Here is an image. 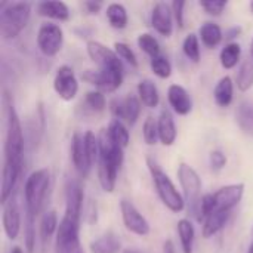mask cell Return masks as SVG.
Segmentation results:
<instances>
[{"instance_id":"83f0119b","label":"cell","mask_w":253,"mask_h":253,"mask_svg":"<svg viewBox=\"0 0 253 253\" xmlns=\"http://www.w3.org/2000/svg\"><path fill=\"white\" fill-rule=\"evenodd\" d=\"M58 227H59V222H58V215H56L55 211H49L42 216V221H40V240H42L43 248H46V243H49L50 237L55 233H58Z\"/></svg>"},{"instance_id":"f546056e","label":"cell","mask_w":253,"mask_h":253,"mask_svg":"<svg viewBox=\"0 0 253 253\" xmlns=\"http://www.w3.org/2000/svg\"><path fill=\"white\" fill-rule=\"evenodd\" d=\"M105 130H107V135L110 136V139L114 141L122 148H126L129 145V142H130V133H129L127 127L125 126L123 122L114 119V120H111V123L108 125V127Z\"/></svg>"},{"instance_id":"f6af8a7d","label":"cell","mask_w":253,"mask_h":253,"mask_svg":"<svg viewBox=\"0 0 253 253\" xmlns=\"http://www.w3.org/2000/svg\"><path fill=\"white\" fill-rule=\"evenodd\" d=\"M123 253H145V252L138 251V249H126V251H123Z\"/></svg>"},{"instance_id":"d6a6232c","label":"cell","mask_w":253,"mask_h":253,"mask_svg":"<svg viewBox=\"0 0 253 253\" xmlns=\"http://www.w3.org/2000/svg\"><path fill=\"white\" fill-rule=\"evenodd\" d=\"M236 82H237V87H239L242 92H248V90H249V89L253 86V58L252 56L246 58V59L240 64V68H239V73H237Z\"/></svg>"},{"instance_id":"8d00e7d4","label":"cell","mask_w":253,"mask_h":253,"mask_svg":"<svg viewBox=\"0 0 253 253\" xmlns=\"http://www.w3.org/2000/svg\"><path fill=\"white\" fill-rule=\"evenodd\" d=\"M151 70L153 73L160 77V79H169L172 74V64L169 62V59L163 55H159L156 58H151Z\"/></svg>"},{"instance_id":"7dc6e473","label":"cell","mask_w":253,"mask_h":253,"mask_svg":"<svg viewBox=\"0 0 253 253\" xmlns=\"http://www.w3.org/2000/svg\"><path fill=\"white\" fill-rule=\"evenodd\" d=\"M248 253H253V243L249 246V251H248Z\"/></svg>"},{"instance_id":"9a60e30c","label":"cell","mask_w":253,"mask_h":253,"mask_svg":"<svg viewBox=\"0 0 253 253\" xmlns=\"http://www.w3.org/2000/svg\"><path fill=\"white\" fill-rule=\"evenodd\" d=\"M3 230L9 240H15L21 231V212L16 196L13 194L3 205Z\"/></svg>"},{"instance_id":"7c38bea8","label":"cell","mask_w":253,"mask_h":253,"mask_svg":"<svg viewBox=\"0 0 253 253\" xmlns=\"http://www.w3.org/2000/svg\"><path fill=\"white\" fill-rule=\"evenodd\" d=\"M111 111L117 120L133 126L141 113V101L135 95H127L123 99H114L111 102Z\"/></svg>"},{"instance_id":"681fc988","label":"cell","mask_w":253,"mask_h":253,"mask_svg":"<svg viewBox=\"0 0 253 253\" xmlns=\"http://www.w3.org/2000/svg\"><path fill=\"white\" fill-rule=\"evenodd\" d=\"M249 6H251V10H252V13H253V1H251V4H249Z\"/></svg>"},{"instance_id":"52a82bcc","label":"cell","mask_w":253,"mask_h":253,"mask_svg":"<svg viewBox=\"0 0 253 253\" xmlns=\"http://www.w3.org/2000/svg\"><path fill=\"white\" fill-rule=\"evenodd\" d=\"M178 179L185 194V202L188 203V211L197 218L200 215V193H202V181L196 169H193L187 163H181L178 166Z\"/></svg>"},{"instance_id":"8fae6325","label":"cell","mask_w":253,"mask_h":253,"mask_svg":"<svg viewBox=\"0 0 253 253\" xmlns=\"http://www.w3.org/2000/svg\"><path fill=\"white\" fill-rule=\"evenodd\" d=\"M53 89L56 95L64 101H73L79 92V82L74 70L68 65H61L56 70L53 79Z\"/></svg>"},{"instance_id":"4316f807","label":"cell","mask_w":253,"mask_h":253,"mask_svg":"<svg viewBox=\"0 0 253 253\" xmlns=\"http://www.w3.org/2000/svg\"><path fill=\"white\" fill-rule=\"evenodd\" d=\"M222 37H224L222 30L215 22H205L200 27V39H202V43L206 47H209V49L216 47L221 43Z\"/></svg>"},{"instance_id":"b9f144b4","label":"cell","mask_w":253,"mask_h":253,"mask_svg":"<svg viewBox=\"0 0 253 253\" xmlns=\"http://www.w3.org/2000/svg\"><path fill=\"white\" fill-rule=\"evenodd\" d=\"M170 7H172L173 18H175L178 27L182 28V27H184V7H185V1H178V0H175V1L170 4Z\"/></svg>"},{"instance_id":"836d02e7","label":"cell","mask_w":253,"mask_h":253,"mask_svg":"<svg viewBox=\"0 0 253 253\" xmlns=\"http://www.w3.org/2000/svg\"><path fill=\"white\" fill-rule=\"evenodd\" d=\"M182 50L190 61H193L196 64L200 61V43H199V37L194 33H191L185 37V40L182 43Z\"/></svg>"},{"instance_id":"f35d334b","label":"cell","mask_w":253,"mask_h":253,"mask_svg":"<svg viewBox=\"0 0 253 253\" xmlns=\"http://www.w3.org/2000/svg\"><path fill=\"white\" fill-rule=\"evenodd\" d=\"M114 50L119 55V58L120 59H125L130 67H135V68L138 67V58H136L135 52L130 49L129 44L122 43V42H116L114 43Z\"/></svg>"},{"instance_id":"c3c4849f","label":"cell","mask_w":253,"mask_h":253,"mask_svg":"<svg viewBox=\"0 0 253 253\" xmlns=\"http://www.w3.org/2000/svg\"><path fill=\"white\" fill-rule=\"evenodd\" d=\"M251 56L253 58V40H252V44H251Z\"/></svg>"},{"instance_id":"d4e9b609","label":"cell","mask_w":253,"mask_h":253,"mask_svg":"<svg viewBox=\"0 0 253 253\" xmlns=\"http://www.w3.org/2000/svg\"><path fill=\"white\" fill-rule=\"evenodd\" d=\"M236 120L240 129L246 133L253 136V101L246 99L242 101L236 110Z\"/></svg>"},{"instance_id":"ee69618b","label":"cell","mask_w":253,"mask_h":253,"mask_svg":"<svg viewBox=\"0 0 253 253\" xmlns=\"http://www.w3.org/2000/svg\"><path fill=\"white\" fill-rule=\"evenodd\" d=\"M240 34H242V27L236 25V27H231L230 30H227V33H225V39H227V40H230V43H231V40H233V39H237Z\"/></svg>"},{"instance_id":"4dcf8cb0","label":"cell","mask_w":253,"mask_h":253,"mask_svg":"<svg viewBox=\"0 0 253 253\" xmlns=\"http://www.w3.org/2000/svg\"><path fill=\"white\" fill-rule=\"evenodd\" d=\"M240 56H242V47L239 43L236 42H231V43H227L221 53H219V61H221V65L225 68V70H231L237 65V62L240 61Z\"/></svg>"},{"instance_id":"6da1fadb","label":"cell","mask_w":253,"mask_h":253,"mask_svg":"<svg viewBox=\"0 0 253 253\" xmlns=\"http://www.w3.org/2000/svg\"><path fill=\"white\" fill-rule=\"evenodd\" d=\"M99 139V159H98V179L104 191L113 193L117 182V173L123 165V150L110 139L107 130L102 132Z\"/></svg>"},{"instance_id":"60d3db41","label":"cell","mask_w":253,"mask_h":253,"mask_svg":"<svg viewBox=\"0 0 253 253\" xmlns=\"http://www.w3.org/2000/svg\"><path fill=\"white\" fill-rule=\"evenodd\" d=\"M209 162H211L212 169L216 170V172H219V170H222V169L225 168V165H227V157H225V154H224L222 151L215 150V151L211 153Z\"/></svg>"},{"instance_id":"ac0fdd59","label":"cell","mask_w":253,"mask_h":253,"mask_svg":"<svg viewBox=\"0 0 253 253\" xmlns=\"http://www.w3.org/2000/svg\"><path fill=\"white\" fill-rule=\"evenodd\" d=\"M168 99L173 111L179 116H187L193 110V101L187 89L181 84H170L168 89Z\"/></svg>"},{"instance_id":"e575fe53","label":"cell","mask_w":253,"mask_h":253,"mask_svg":"<svg viewBox=\"0 0 253 253\" xmlns=\"http://www.w3.org/2000/svg\"><path fill=\"white\" fill-rule=\"evenodd\" d=\"M138 46L141 47V50H144L147 55H150L151 58H156L160 55V44L157 42V39L148 33H144V34H139L138 37Z\"/></svg>"},{"instance_id":"ffe728a7","label":"cell","mask_w":253,"mask_h":253,"mask_svg":"<svg viewBox=\"0 0 253 253\" xmlns=\"http://www.w3.org/2000/svg\"><path fill=\"white\" fill-rule=\"evenodd\" d=\"M157 125H159V138L160 142L166 147H170L175 144L176 136H178V130L175 126V120L173 116L170 114V111L168 108L162 110L160 117L157 119Z\"/></svg>"},{"instance_id":"cb8c5ba5","label":"cell","mask_w":253,"mask_h":253,"mask_svg":"<svg viewBox=\"0 0 253 253\" xmlns=\"http://www.w3.org/2000/svg\"><path fill=\"white\" fill-rule=\"evenodd\" d=\"M138 96H139V101L148 108H156L160 102V95H159L157 86L150 79H144L139 82Z\"/></svg>"},{"instance_id":"277c9868","label":"cell","mask_w":253,"mask_h":253,"mask_svg":"<svg viewBox=\"0 0 253 253\" xmlns=\"http://www.w3.org/2000/svg\"><path fill=\"white\" fill-rule=\"evenodd\" d=\"M31 18V4L25 1L1 3L0 6V33L4 40L15 39L27 27Z\"/></svg>"},{"instance_id":"bcb514c9","label":"cell","mask_w":253,"mask_h":253,"mask_svg":"<svg viewBox=\"0 0 253 253\" xmlns=\"http://www.w3.org/2000/svg\"><path fill=\"white\" fill-rule=\"evenodd\" d=\"M10 253H22V249H21V248H18V246H15V248H12Z\"/></svg>"},{"instance_id":"8992f818","label":"cell","mask_w":253,"mask_h":253,"mask_svg":"<svg viewBox=\"0 0 253 253\" xmlns=\"http://www.w3.org/2000/svg\"><path fill=\"white\" fill-rule=\"evenodd\" d=\"M148 169H150L156 191H157L160 200L163 202V205L175 213L181 212L185 206V200L176 190V187L172 182V179L169 178V175L153 159H148Z\"/></svg>"},{"instance_id":"3957f363","label":"cell","mask_w":253,"mask_h":253,"mask_svg":"<svg viewBox=\"0 0 253 253\" xmlns=\"http://www.w3.org/2000/svg\"><path fill=\"white\" fill-rule=\"evenodd\" d=\"M50 175L47 169H37L34 170L25 181L24 185V200H25V219L36 221L46 193L49 190Z\"/></svg>"},{"instance_id":"7a4b0ae2","label":"cell","mask_w":253,"mask_h":253,"mask_svg":"<svg viewBox=\"0 0 253 253\" xmlns=\"http://www.w3.org/2000/svg\"><path fill=\"white\" fill-rule=\"evenodd\" d=\"M6 107V141H4V163L13 165L22 169V153H24V133L19 116L7 95L4 92Z\"/></svg>"},{"instance_id":"9c48e42d","label":"cell","mask_w":253,"mask_h":253,"mask_svg":"<svg viewBox=\"0 0 253 253\" xmlns=\"http://www.w3.org/2000/svg\"><path fill=\"white\" fill-rule=\"evenodd\" d=\"M82 77L101 89V92H114L122 86L123 82V68H99L87 70Z\"/></svg>"},{"instance_id":"4fadbf2b","label":"cell","mask_w":253,"mask_h":253,"mask_svg":"<svg viewBox=\"0 0 253 253\" xmlns=\"http://www.w3.org/2000/svg\"><path fill=\"white\" fill-rule=\"evenodd\" d=\"M86 50L89 58L95 64H98L99 68H123V64L116 50H111L96 40H89L86 44Z\"/></svg>"},{"instance_id":"f1b7e54d","label":"cell","mask_w":253,"mask_h":253,"mask_svg":"<svg viewBox=\"0 0 253 253\" xmlns=\"http://www.w3.org/2000/svg\"><path fill=\"white\" fill-rule=\"evenodd\" d=\"M107 19L110 25L116 30H123L127 25L129 16L127 10L122 3H110L107 6Z\"/></svg>"},{"instance_id":"e0dca14e","label":"cell","mask_w":253,"mask_h":253,"mask_svg":"<svg viewBox=\"0 0 253 253\" xmlns=\"http://www.w3.org/2000/svg\"><path fill=\"white\" fill-rule=\"evenodd\" d=\"M71 159H73V165H74L77 173L82 178H86L90 172L92 162L87 156L86 145H84V136L82 133H74L71 138Z\"/></svg>"},{"instance_id":"484cf974","label":"cell","mask_w":253,"mask_h":253,"mask_svg":"<svg viewBox=\"0 0 253 253\" xmlns=\"http://www.w3.org/2000/svg\"><path fill=\"white\" fill-rule=\"evenodd\" d=\"M233 96H234V84H233V80H231V77L225 76V77H222L216 83V86L213 89L215 102L219 107H228L233 102Z\"/></svg>"},{"instance_id":"44dd1931","label":"cell","mask_w":253,"mask_h":253,"mask_svg":"<svg viewBox=\"0 0 253 253\" xmlns=\"http://www.w3.org/2000/svg\"><path fill=\"white\" fill-rule=\"evenodd\" d=\"M230 216H231V212L215 209L205 219V224H203V237L205 239H211L215 234H218L224 228V225L227 224V221L230 219Z\"/></svg>"},{"instance_id":"2e32d148","label":"cell","mask_w":253,"mask_h":253,"mask_svg":"<svg viewBox=\"0 0 253 253\" xmlns=\"http://www.w3.org/2000/svg\"><path fill=\"white\" fill-rule=\"evenodd\" d=\"M151 25L163 37H170L172 36V31H173V12H172V7L168 3L159 1V3L154 4L153 12H151Z\"/></svg>"},{"instance_id":"d6986e66","label":"cell","mask_w":253,"mask_h":253,"mask_svg":"<svg viewBox=\"0 0 253 253\" xmlns=\"http://www.w3.org/2000/svg\"><path fill=\"white\" fill-rule=\"evenodd\" d=\"M21 170L22 169H19V168H16L13 165H9V163L3 165V170H1V190H0L1 205H4L15 194V187H16V182L19 179Z\"/></svg>"},{"instance_id":"d590c367","label":"cell","mask_w":253,"mask_h":253,"mask_svg":"<svg viewBox=\"0 0 253 253\" xmlns=\"http://www.w3.org/2000/svg\"><path fill=\"white\" fill-rule=\"evenodd\" d=\"M84 105L90 113H101L105 110L107 101H105V96L101 90H92V92L86 93Z\"/></svg>"},{"instance_id":"74e56055","label":"cell","mask_w":253,"mask_h":253,"mask_svg":"<svg viewBox=\"0 0 253 253\" xmlns=\"http://www.w3.org/2000/svg\"><path fill=\"white\" fill-rule=\"evenodd\" d=\"M142 136L148 145H156L159 138V125L154 117H147L142 126Z\"/></svg>"},{"instance_id":"ab89813d","label":"cell","mask_w":253,"mask_h":253,"mask_svg":"<svg viewBox=\"0 0 253 253\" xmlns=\"http://www.w3.org/2000/svg\"><path fill=\"white\" fill-rule=\"evenodd\" d=\"M228 1L227 0H202L200 6L205 9V12H208L209 15H221L224 12V9L227 7Z\"/></svg>"},{"instance_id":"5bb4252c","label":"cell","mask_w":253,"mask_h":253,"mask_svg":"<svg viewBox=\"0 0 253 253\" xmlns=\"http://www.w3.org/2000/svg\"><path fill=\"white\" fill-rule=\"evenodd\" d=\"M245 194V184H230L222 188H219L216 193H213L216 209L219 211H228L231 212L243 199Z\"/></svg>"},{"instance_id":"ba28073f","label":"cell","mask_w":253,"mask_h":253,"mask_svg":"<svg viewBox=\"0 0 253 253\" xmlns=\"http://www.w3.org/2000/svg\"><path fill=\"white\" fill-rule=\"evenodd\" d=\"M64 44V31L58 24L43 22L37 31V46L44 56H55Z\"/></svg>"},{"instance_id":"30bf717a","label":"cell","mask_w":253,"mask_h":253,"mask_svg":"<svg viewBox=\"0 0 253 253\" xmlns=\"http://www.w3.org/2000/svg\"><path fill=\"white\" fill-rule=\"evenodd\" d=\"M120 212H122V219L125 227L141 237H145L150 234L151 227L148 224V221L145 219V216L135 208L133 203H130L129 200H122L120 202Z\"/></svg>"},{"instance_id":"5b68a950","label":"cell","mask_w":253,"mask_h":253,"mask_svg":"<svg viewBox=\"0 0 253 253\" xmlns=\"http://www.w3.org/2000/svg\"><path fill=\"white\" fill-rule=\"evenodd\" d=\"M82 213L65 211L56 233L55 253H84L80 243Z\"/></svg>"},{"instance_id":"1f68e13d","label":"cell","mask_w":253,"mask_h":253,"mask_svg":"<svg viewBox=\"0 0 253 253\" xmlns=\"http://www.w3.org/2000/svg\"><path fill=\"white\" fill-rule=\"evenodd\" d=\"M178 234L181 239V246L184 253H193L194 246V239H196V230L191 221L188 219H181L178 222Z\"/></svg>"},{"instance_id":"7bdbcfd3","label":"cell","mask_w":253,"mask_h":253,"mask_svg":"<svg viewBox=\"0 0 253 253\" xmlns=\"http://www.w3.org/2000/svg\"><path fill=\"white\" fill-rule=\"evenodd\" d=\"M102 6H104L102 1H93V0H89V1H84L83 3V7L86 9V12L89 15H96L102 9Z\"/></svg>"},{"instance_id":"603a6c76","label":"cell","mask_w":253,"mask_h":253,"mask_svg":"<svg viewBox=\"0 0 253 253\" xmlns=\"http://www.w3.org/2000/svg\"><path fill=\"white\" fill-rule=\"evenodd\" d=\"M122 242L114 233H105L90 243L92 253H120Z\"/></svg>"},{"instance_id":"7402d4cb","label":"cell","mask_w":253,"mask_h":253,"mask_svg":"<svg viewBox=\"0 0 253 253\" xmlns=\"http://www.w3.org/2000/svg\"><path fill=\"white\" fill-rule=\"evenodd\" d=\"M37 12L42 16L56 19V21L70 19V9L64 1H40L37 4Z\"/></svg>"}]
</instances>
